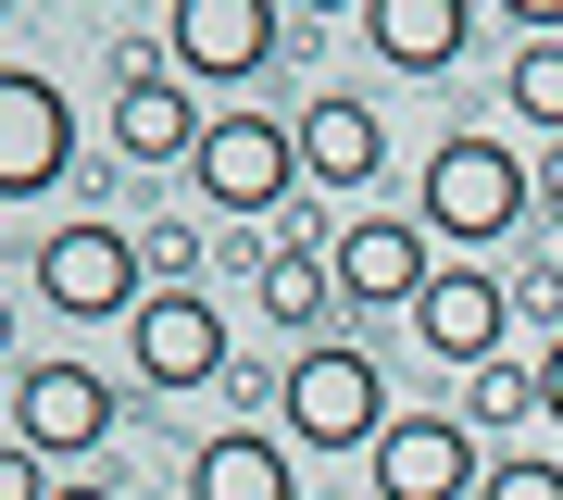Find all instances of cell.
Here are the masks:
<instances>
[{"label":"cell","instance_id":"6da1fadb","mask_svg":"<svg viewBox=\"0 0 563 500\" xmlns=\"http://www.w3.org/2000/svg\"><path fill=\"white\" fill-rule=\"evenodd\" d=\"M526 213H539V176H526V151H514V138H488V125H451V138L426 151V238L501 251Z\"/></svg>","mask_w":563,"mask_h":500},{"label":"cell","instance_id":"7a4b0ae2","mask_svg":"<svg viewBox=\"0 0 563 500\" xmlns=\"http://www.w3.org/2000/svg\"><path fill=\"white\" fill-rule=\"evenodd\" d=\"M276 425H288V451H376L388 425H401V400H388L376 376V351H351V338H313L301 363L276 376Z\"/></svg>","mask_w":563,"mask_h":500},{"label":"cell","instance_id":"3957f363","mask_svg":"<svg viewBox=\"0 0 563 500\" xmlns=\"http://www.w3.org/2000/svg\"><path fill=\"white\" fill-rule=\"evenodd\" d=\"M38 300H51L63 325H139L151 263H139V238H125L113 213H63L51 238H38Z\"/></svg>","mask_w":563,"mask_h":500},{"label":"cell","instance_id":"277c9868","mask_svg":"<svg viewBox=\"0 0 563 500\" xmlns=\"http://www.w3.org/2000/svg\"><path fill=\"white\" fill-rule=\"evenodd\" d=\"M188 188H201L225 225L276 213V200L301 188V125H276V113H251V100H225V113L201 125V151H188Z\"/></svg>","mask_w":563,"mask_h":500},{"label":"cell","instance_id":"5b68a950","mask_svg":"<svg viewBox=\"0 0 563 500\" xmlns=\"http://www.w3.org/2000/svg\"><path fill=\"white\" fill-rule=\"evenodd\" d=\"M125 376L151 400H188V388H225L239 351H225V300L213 288H151L139 325H125Z\"/></svg>","mask_w":563,"mask_h":500},{"label":"cell","instance_id":"8992f818","mask_svg":"<svg viewBox=\"0 0 563 500\" xmlns=\"http://www.w3.org/2000/svg\"><path fill=\"white\" fill-rule=\"evenodd\" d=\"M276 51H288L276 0H176V13H163V63H176L188 88H251Z\"/></svg>","mask_w":563,"mask_h":500},{"label":"cell","instance_id":"52a82bcc","mask_svg":"<svg viewBox=\"0 0 563 500\" xmlns=\"http://www.w3.org/2000/svg\"><path fill=\"white\" fill-rule=\"evenodd\" d=\"M413 338H426V363H451V376L514 363V276H488V263H439L426 300H413Z\"/></svg>","mask_w":563,"mask_h":500},{"label":"cell","instance_id":"ba28073f","mask_svg":"<svg viewBox=\"0 0 563 500\" xmlns=\"http://www.w3.org/2000/svg\"><path fill=\"white\" fill-rule=\"evenodd\" d=\"M201 88L176 76L163 51H139V38H113V151L125 163H188L201 151Z\"/></svg>","mask_w":563,"mask_h":500},{"label":"cell","instance_id":"9c48e42d","mask_svg":"<svg viewBox=\"0 0 563 500\" xmlns=\"http://www.w3.org/2000/svg\"><path fill=\"white\" fill-rule=\"evenodd\" d=\"M363 488L376 500H476L488 488V451L463 413H401L376 451H363Z\"/></svg>","mask_w":563,"mask_h":500},{"label":"cell","instance_id":"30bf717a","mask_svg":"<svg viewBox=\"0 0 563 500\" xmlns=\"http://www.w3.org/2000/svg\"><path fill=\"white\" fill-rule=\"evenodd\" d=\"M76 176V100L38 63H0V200H38Z\"/></svg>","mask_w":563,"mask_h":500},{"label":"cell","instance_id":"8fae6325","mask_svg":"<svg viewBox=\"0 0 563 500\" xmlns=\"http://www.w3.org/2000/svg\"><path fill=\"white\" fill-rule=\"evenodd\" d=\"M113 413H125V388L101 376V363H25V388H13V438L38 451V463L101 451V438H113Z\"/></svg>","mask_w":563,"mask_h":500},{"label":"cell","instance_id":"7c38bea8","mask_svg":"<svg viewBox=\"0 0 563 500\" xmlns=\"http://www.w3.org/2000/svg\"><path fill=\"white\" fill-rule=\"evenodd\" d=\"M426 225L413 213H351L339 225V313H413L426 300Z\"/></svg>","mask_w":563,"mask_h":500},{"label":"cell","instance_id":"4fadbf2b","mask_svg":"<svg viewBox=\"0 0 563 500\" xmlns=\"http://www.w3.org/2000/svg\"><path fill=\"white\" fill-rule=\"evenodd\" d=\"M288 125H301V176H313L325 200H363V188L388 176V125H376V100H351V88H313Z\"/></svg>","mask_w":563,"mask_h":500},{"label":"cell","instance_id":"5bb4252c","mask_svg":"<svg viewBox=\"0 0 563 500\" xmlns=\"http://www.w3.org/2000/svg\"><path fill=\"white\" fill-rule=\"evenodd\" d=\"M363 38H376L388 76H451L463 38H476V13H463V0H376V13H363Z\"/></svg>","mask_w":563,"mask_h":500},{"label":"cell","instance_id":"9a60e30c","mask_svg":"<svg viewBox=\"0 0 563 500\" xmlns=\"http://www.w3.org/2000/svg\"><path fill=\"white\" fill-rule=\"evenodd\" d=\"M188 500H301L288 476V438H263V425H225V438L188 451Z\"/></svg>","mask_w":563,"mask_h":500},{"label":"cell","instance_id":"2e32d148","mask_svg":"<svg viewBox=\"0 0 563 500\" xmlns=\"http://www.w3.org/2000/svg\"><path fill=\"white\" fill-rule=\"evenodd\" d=\"M251 300H263V325H288V338L313 351V325L339 313V251H263V276H251Z\"/></svg>","mask_w":563,"mask_h":500},{"label":"cell","instance_id":"e0dca14e","mask_svg":"<svg viewBox=\"0 0 563 500\" xmlns=\"http://www.w3.org/2000/svg\"><path fill=\"white\" fill-rule=\"evenodd\" d=\"M501 100L526 113V138H563V38H514V76H501Z\"/></svg>","mask_w":563,"mask_h":500},{"label":"cell","instance_id":"ac0fdd59","mask_svg":"<svg viewBox=\"0 0 563 500\" xmlns=\"http://www.w3.org/2000/svg\"><path fill=\"white\" fill-rule=\"evenodd\" d=\"M451 413L476 425V438H488V425H526V413H539V363H476Z\"/></svg>","mask_w":563,"mask_h":500},{"label":"cell","instance_id":"d6986e66","mask_svg":"<svg viewBox=\"0 0 563 500\" xmlns=\"http://www.w3.org/2000/svg\"><path fill=\"white\" fill-rule=\"evenodd\" d=\"M139 263H151V288H201V263H213V238L188 213H151L139 225Z\"/></svg>","mask_w":563,"mask_h":500},{"label":"cell","instance_id":"ffe728a7","mask_svg":"<svg viewBox=\"0 0 563 500\" xmlns=\"http://www.w3.org/2000/svg\"><path fill=\"white\" fill-rule=\"evenodd\" d=\"M514 325H526V338H563V263H526V276H514Z\"/></svg>","mask_w":563,"mask_h":500},{"label":"cell","instance_id":"44dd1931","mask_svg":"<svg viewBox=\"0 0 563 500\" xmlns=\"http://www.w3.org/2000/svg\"><path fill=\"white\" fill-rule=\"evenodd\" d=\"M476 500H563V463H526V451H514V463H488Z\"/></svg>","mask_w":563,"mask_h":500},{"label":"cell","instance_id":"7402d4cb","mask_svg":"<svg viewBox=\"0 0 563 500\" xmlns=\"http://www.w3.org/2000/svg\"><path fill=\"white\" fill-rule=\"evenodd\" d=\"M0 500H51V463L25 451V438H0Z\"/></svg>","mask_w":563,"mask_h":500},{"label":"cell","instance_id":"603a6c76","mask_svg":"<svg viewBox=\"0 0 563 500\" xmlns=\"http://www.w3.org/2000/svg\"><path fill=\"white\" fill-rule=\"evenodd\" d=\"M526 176H539V213H551V225H563V138H551V151H539V163H526Z\"/></svg>","mask_w":563,"mask_h":500},{"label":"cell","instance_id":"cb8c5ba5","mask_svg":"<svg viewBox=\"0 0 563 500\" xmlns=\"http://www.w3.org/2000/svg\"><path fill=\"white\" fill-rule=\"evenodd\" d=\"M539 413H551V425H563V338H551V351H539Z\"/></svg>","mask_w":563,"mask_h":500},{"label":"cell","instance_id":"d4e9b609","mask_svg":"<svg viewBox=\"0 0 563 500\" xmlns=\"http://www.w3.org/2000/svg\"><path fill=\"white\" fill-rule=\"evenodd\" d=\"M51 500H125V488H101V476H76V488H51Z\"/></svg>","mask_w":563,"mask_h":500},{"label":"cell","instance_id":"484cf974","mask_svg":"<svg viewBox=\"0 0 563 500\" xmlns=\"http://www.w3.org/2000/svg\"><path fill=\"white\" fill-rule=\"evenodd\" d=\"M0 363H13V313H0Z\"/></svg>","mask_w":563,"mask_h":500}]
</instances>
